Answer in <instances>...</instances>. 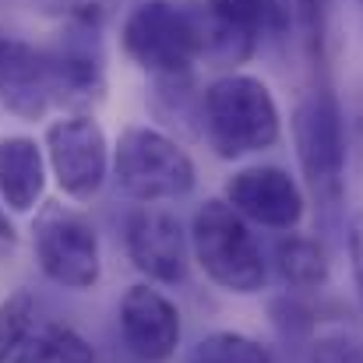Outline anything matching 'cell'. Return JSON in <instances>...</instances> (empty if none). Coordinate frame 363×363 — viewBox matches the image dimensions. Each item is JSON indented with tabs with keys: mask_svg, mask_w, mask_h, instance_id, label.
<instances>
[{
	"mask_svg": "<svg viewBox=\"0 0 363 363\" xmlns=\"http://www.w3.org/2000/svg\"><path fill=\"white\" fill-rule=\"evenodd\" d=\"M205 130L208 145L223 159L264 152L279 141V106L264 82L250 74H226L205 92Z\"/></svg>",
	"mask_w": 363,
	"mask_h": 363,
	"instance_id": "cell-1",
	"label": "cell"
},
{
	"mask_svg": "<svg viewBox=\"0 0 363 363\" xmlns=\"http://www.w3.org/2000/svg\"><path fill=\"white\" fill-rule=\"evenodd\" d=\"M123 50L127 57L159 78H177L194 67V60L205 53L208 32L205 25L169 0H145L138 4L123 21Z\"/></svg>",
	"mask_w": 363,
	"mask_h": 363,
	"instance_id": "cell-2",
	"label": "cell"
},
{
	"mask_svg": "<svg viewBox=\"0 0 363 363\" xmlns=\"http://www.w3.org/2000/svg\"><path fill=\"white\" fill-rule=\"evenodd\" d=\"M191 247L201 272L226 293L250 296L264 286V257L243 216L230 201H205L191 226Z\"/></svg>",
	"mask_w": 363,
	"mask_h": 363,
	"instance_id": "cell-3",
	"label": "cell"
},
{
	"mask_svg": "<svg viewBox=\"0 0 363 363\" xmlns=\"http://www.w3.org/2000/svg\"><path fill=\"white\" fill-rule=\"evenodd\" d=\"M117 184L141 205L177 201L194 191V162L191 155L152 127H127L113 155Z\"/></svg>",
	"mask_w": 363,
	"mask_h": 363,
	"instance_id": "cell-4",
	"label": "cell"
},
{
	"mask_svg": "<svg viewBox=\"0 0 363 363\" xmlns=\"http://www.w3.org/2000/svg\"><path fill=\"white\" fill-rule=\"evenodd\" d=\"M293 138H296V159H300L311 194L325 205H335L342 198L346 130H342L339 99L328 89H314L296 103Z\"/></svg>",
	"mask_w": 363,
	"mask_h": 363,
	"instance_id": "cell-5",
	"label": "cell"
},
{
	"mask_svg": "<svg viewBox=\"0 0 363 363\" xmlns=\"http://www.w3.org/2000/svg\"><path fill=\"white\" fill-rule=\"evenodd\" d=\"M35 261L64 289H92L99 282V237L96 226L71 205L46 201L32 223Z\"/></svg>",
	"mask_w": 363,
	"mask_h": 363,
	"instance_id": "cell-6",
	"label": "cell"
},
{
	"mask_svg": "<svg viewBox=\"0 0 363 363\" xmlns=\"http://www.w3.org/2000/svg\"><path fill=\"white\" fill-rule=\"evenodd\" d=\"M46 155L60 191L74 201H92L110 173V145L89 113H71L46 127Z\"/></svg>",
	"mask_w": 363,
	"mask_h": 363,
	"instance_id": "cell-7",
	"label": "cell"
},
{
	"mask_svg": "<svg viewBox=\"0 0 363 363\" xmlns=\"http://www.w3.org/2000/svg\"><path fill=\"white\" fill-rule=\"evenodd\" d=\"M0 99L21 121H43L57 106V71L50 50L18 35H0Z\"/></svg>",
	"mask_w": 363,
	"mask_h": 363,
	"instance_id": "cell-8",
	"label": "cell"
},
{
	"mask_svg": "<svg viewBox=\"0 0 363 363\" xmlns=\"http://www.w3.org/2000/svg\"><path fill=\"white\" fill-rule=\"evenodd\" d=\"M127 254L134 268L155 282H184L187 275V233L169 208L141 205L127 223Z\"/></svg>",
	"mask_w": 363,
	"mask_h": 363,
	"instance_id": "cell-9",
	"label": "cell"
},
{
	"mask_svg": "<svg viewBox=\"0 0 363 363\" xmlns=\"http://www.w3.org/2000/svg\"><path fill=\"white\" fill-rule=\"evenodd\" d=\"M226 201L243 219L268 230H296L303 219V194L279 166H247L226 184Z\"/></svg>",
	"mask_w": 363,
	"mask_h": 363,
	"instance_id": "cell-10",
	"label": "cell"
},
{
	"mask_svg": "<svg viewBox=\"0 0 363 363\" xmlns=\"http://www.w3.org/2000/svg\"><path fill=\"white\" fill-rule=\"evenodd\" d=\"M121 332L134 357L162 363L180 346V311L169 296L138 282L121 300Z\"/></svg>",
	"mask_w": 363,
	"mask_h": 363,
	"instance_id": "cell-11",
	"label": "cell"
},
{
	"mask_svg": "<svg viewBox=\"0 0 363 363\" xmlns=\"http://www.w3.org/2000/svg\"><path fill=\"white\" fill-rule=\"evenodd\" d=\"M46 191V162L32 138L0 141V201L11 212H32Z\"/></svg>",
	"mask_w": 363,
	"mask_h": 363,
	"instance_id": "cell-12",
	"label": "cell"
},
{
	"mask_svg": "<svg viewBox=\"0 0 363 363\" xmlns=\"http://www.w3.org/2000/svg\"><path fill=\"white\" fill-rule=\"evenodd\" d=\"M7 363H96V350L67 325H35Z\"/></svg>",
	"mask_w": 363,
	"mask_h": 363,
	"instance_id": "cell-13",
	"label": "cell"
},
{
	"mask_svg": "<svg viewBox=\"0 0 363 363\" xmlns=\"http://www.w3.org/2000/svg\"><path fill=\"white\" fill-rule=\"evenodd\" d=\"M275 268L279 279L296 293H311L328 282V254L311 237H296V233L282 237L275 243Z\"/></svg>",
	"mask_w": 363,
	"mask_h": 363,
	"instance_id": "cell-14",
	"label": "cell"
},
{
	"mask_svg": "<svg viewBox=\"0 0 363 363\" xmlns=\"http://www.w3.org/2000/svg\"><path fill=\"white\" fill-rule=\"evenodd\" d=\"M208 14L216 21V39L226 46V53L243 57L250 50V39L264 18H272L275 0H205Z\"/></svg>",
	"mask_w": 363,
	"mask_h": 363,
	"instance_id": "cell-15",
	"label": "cell"
},
{
	"mask_svg": "<svg viewBox=\"0 0 363 363\" xmlns=\"http://www.w3.org/2000/svg\"><path fill=\"white\" fill-rule=\"evenodd\" d=\"M187 363H272V357L261 342L240 332H212L191 350Z\"/></svg>",
	"mask_w": 363,
	"mask_h": 363,
	"instance_id": "cell-16",
	"label": "cell"
},
{
	"mask_svg": "<svg viewBox=\"0 0 363 363\" xmlns=\"http://www.w3.org/2000/svg\"><path fill=\"white\" fill-rule=\"evenodd\" d=\"M35 328L32 321V300L28 293H14L0 300V363L14 357V350L25 342V335Z\"/></svg>",
	"mask_w": 363,
	"mask_h": 363,
	"instance_id": "cell-17",
	"label": "cell"
},
{
	"mask_svg": "<svg viewBox=\"0 0 363 363\" xmlns=\"http://www.w3.org/2000/svg\"><path fill=\"white\" fill-rule=\"evenodd\" d=\"M311 363H363V346L350 335H321L311 350Z\"/></svg>",
	"mask_w": 363,
	"mask_h": 363,
	"instance_id": "cell-18",
	"label": "cell"
},
{
	"mask_svg": "<svg viewBox=\"0 0 363 363\" xmlns=\"http://www.w3.org/2000/svg\"><path fill=\"white\" fill-rule=\"evenodd\" d=\"M350 250H353V264H357V279H360V293H363V223H357V230H353Z\"/></svg>",
	"mask_w": 363,
	"mask_h": 363,
	"instance_id": "cell-19",
	"label": "cell"
},
{
	"mask_svg": "<svg viewBox=\"0 0 363 363\" xmlns=\"http://www.w3.org/2000/svg\"><path fill=\"white\" fill-rule=\"evenodd\" d=\"M4 247H7V250L14 247V226L7 223V216H4V208H0V250H4Z\"/></svg>",
	"mask_w": 363,
	"mask_h": 363,
	"instance_id": "cell-20",
	"label": "cell"
},
{
	"mask_svg": "<svg viewBox=\"0 0 363 363\" xmlns=\"http://www.w3.org/2000/svg\"><path fill=\"white\" fill-rule=\"evenodd\" d=\"M360 4H363V0H360Z\"/></svg>",
	"mask_w": 363,
	"mask_h": 363,
	"instance_id": "cell-21",
	"label": "cell"
}]
</instances>
